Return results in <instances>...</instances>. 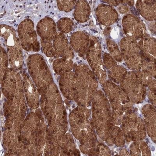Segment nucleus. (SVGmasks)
Here are the masks:
<instances>
[{
  "instance_id": "nucleus-3",
  "label": "nucleus",
  "mask_w": 156,
  "mask_h": 156,
  "mask_svg": "<svg viewBox=\"0 0 156 156\" xmlns=\"http://www.w3.org/2000/svg\"><path fill=\"white\" fill-rule=\"evenodd\" d=\"M76 92L80 94H93L97 90L98 83L92 71L87 65H80L75 73Z\"/></svg>"
},
{
  "instance_id": "nucleus-21",
  "label": "nucleus",
  "mask_w": 156,
  "mask_h": 156,
  "mask_svg": "<svg viewBox=\"0 0 156 156\" xmlns=\"http://www.w3.org/2000/svg\"><path fill=\"white\" fill-rule=\"evenodd\" d=\"M142 58V70L155 77L156 59L154 58Z\"/></svg>"
},
{
  "instance_id": "nucleus-31",
  "label": "nucleus",
  "mask_w": 156,
  "mask_h": 156,
  "mask_svg": "<svg viewBox=\"0 0 156 156\" xmlns=\"http://www.w3.org/2000/svg\"><path fill=\"white\" fill-rule=\"evenodd\" d=\"M149 88L151 90H156V81L153 80L149 85Z\"/></svg>"
},
{
  "instance_id": "nucleus-30",
  "label": "nucleus",
  "mask_w": 156,
  "mask_h": 156,
  "mask_svg": "<svg viewBox=\"0 0 156 156\" xmlns=\"http://www.w3.org/2000/svg\"><path fill=\"white\" fill-rule=\"evenodd\" d=\"M118 10L122 13H126L129 11V8L125 5H122L118 8Z\"/></svg>"
},
{
  "instance_id": "nucleus-24",
  "label": "nucleus",
  "mask_w": 156,
  "mask_h": 156,
  "mask_svg": "<svg viewBox=\"0 0 156 156\" xmlns=\"http://www.w3.org/2000/svg\"><path fill=\"white\" fill-rule=\"evenodd\" d=\"M52 41L41 39V46L43 52L49 58H52L55 55V50Z\"/></svg>"
},
{
  "instance_id": "nucleus-18",
  "label": "nucleus",
  "mask_w": 156,
  "mask_h": 156,
  "mask_svg": "<svg viewBox=\"0 0 156 156\" xmlns=\"http://www.w3.org/2000/svg\"><path fill=\"white\" fill-rule=\"evenodd\" d=\"M73 66V62L71 60L58 58L53 62V68L55 72L58 75L70 72Z\"/></svg>"
},
{
  "instance_id": "nucleus-1",
  "label": "nucleus",
  "mask_w": 156,
  "mask_h": 156,
  "mask_svg": "<svg viewBox=\"0 0 156 156\" xmlns=\"http://www.w3.org/2000/svg\"><path fill=\"white\" fill-rule=\"evenodd\" d=\"M27 65L29 73L37 87L43 89L51 84L52 77L44 57L36 54L29 56Z\"/></svg>"
},
{
  "instance_id": "nucleus-29",
  "label": "nucleus",
  "mask_w": 156,
  "mask_h": 156,
  "mask_svg": "<svg viewBox=\"0 0 156 156\" xmlns=\"http://www.w3.org/2000/svg\"><path fill=\"white\" fill-rule=\"evenodd\" d=\"M103 2L107 3L111 6H117L123 3V1H104Z\"/></svg>"
},
{
  "instance_id": "nucleus-8",
  "label": "nucleus",
  "mask_w": 156,
  "mask_h": 156,
  "mask_svg": "<svg viewBox=\"0 0 156 156\" xmlns=\"http://www.w3.org/2000/svg\"><path fill=\"white\" fill-rule=\"evenodd\" d=\"M96 15L99 22L104 26H108L116 22L118 15L116 10L111 5L100 4L96 10Z\"/></svg>"
},
{
  "instance_id": "nucleus-15",
  "label": "nucleus",
  "mask_w": 156,
  "mask_h": 156,
  "mask_svg": "<svg viewBox=\"0 0 156 156\" xmlns=\"http://www.w3.org/2000/svg\"><path fill=\"white\" fill-rule=\"evenodd\" d=\"M90 5L87 1L81 0L76 1L74 17L77 22L81 23L87 22L90 17Z\"/></svg>"
},
{
  "instance_id": "nucleus-26",
  "label": "nucleus",
  "mask_w": 156,
  "mask_h": 156,
  "mask_svg": "<svg viewBox=\"0 0 156 156\" xmlns=\"http://www.w3.org/2000/svg\"><path fill=\"white\" fill-rule=\"evenodd\" d=\"M76 1H57V5L59 10L66 12H71L74 7Z\"/></svg>"
},
{
  "instance_id": "nucleus-16",
  "label": "nucleus",
  "mask_w": 156,
  "mask_h": 156,
  "mask_svg": "<svg viewBox=\"0 0 156 156\" xmlns=\"http://www.w3.org/2000/svg\"><path fill=\"white\" fill-rule=\"evenodd\" d=\"M139 50L142 52L150 54L156 57V40L152 37H146L139 41Z\"/></svg>"
},
{
  "instance_id": "nucleus-7",
  "label": "nucleus",
  "mask_w": 156,
  "mask_h": 156,
  "mask_svg": "<svg viewBox=\"0 0 156 156\" xmlns=\"http://www.w3.org/2000/svg\"><path fill=\"white\" fill-rule=\"evenodd\" d=\"M120 86L123 91L130 95H142L145 90L133 72L126 74L120 82Z\"/></svg>"
},
{
  "instance_id": "nucleus-27",
  "label": "nucleus",
  "mask_w": 156,
  "mask_h": 156,
  "mask_svg": "<svg viewBox=\"0 0 156 156\" xmlns=\"http://www.w3.org/2000/svg\"><path fill=\"white\" fill-rule=\"evenodd\" d=\"M135 73L139 81L143 86L149 85L153 80L151 76L143 70L136 71Z\"/></svg>"
},
{
  "instance_id": "nucleus-12",
  "label": "nucleus",
  "mask_w": 156,
  "mask_h": 156,
  "mask_svg": "<svg viewBox=\"0 0 156 156\" xmlns=\"http://www.w3.org/2000/svg\"><path fill=\"white\" fill-rule=\"evenodd\" d=\"M136 8L139 13L146 20H156V1H137Z\"/></svg>"
},
{
  "instance_id": "nucleus-11",
  "label": "nucleus",
  "mask_w": 156,
  "mask_h": 156,
  "mask_svg": "<svg viewBox=\"0 0 156 156\" xmlns=\"http://www.w3.org/2000/svg\"><path fill=\"white\" fill-rule=\"evenodd\" d=\"M37 28V34L41 39L53 41L57 34L56 25L50 17H45L40 20Z\"/></svg>"
},
{
  "instance_id": "nucleus-14",
  "label": "nucleus",
  "mask_w": 156,
  "mask_h": 156,
  "mask_svg": "<svg viewBox=\"0 0 156 156\" xmlns=\"http://www.w3.org/2000/svg\"><path fill=\"white\" fill-rule=\"evenodd\" d=\"M120 47L122 58L124 59L140 53L137 42L128 37H124L121 40L120 42Z\"/></svg>"
},
{
  "instance_id": "nucleus-28",
  "label": "nucleus",
  "mask_w": 156,
  "mask_h": 156,
  "mask_svg": "<svg viewBox=\"0 0 156 156\" xmlns=\"http://www.w3.org/2000/svg\"><path fill=\"white\" fill-rule=\"evenodd\" d=\"M103 58L104 67L107 69H111L113 67L116 66V61L110 54L105 53Z\"/></svg>"
},
{
  "instance_id": "nucleus-5",
  "label": "nucleus",
  "mask_w": 156,
  "mask_h": 156,
  "mask_svg": "<svg viewBox=\"0 0 156 156\" xmlns=\"http://www.w3.org/2000/svg\"><path fill=\"white\" fill-rule=\"evenodd\" d=\"M124 32L127 37L136 40L147 37V34L144 23L134 15H126L122 20Z\"/></svg>"
},
{
  "instance_id": "nucleus-10",
  "label": "nucleus",
  "mask_w": 156,
  "mask_h": 156,
  "mask_svg": "<svg viewBox=\"0 0 156 156\" xmlns=\"http://www.w3.org/2000/svg\"><path fill=\"white\" fill-rule=\"evenodd\" d=\"M1 37L3 38L7 50L22 51L19 37L13 27L6 25H1Z\"/></svg>"
},
{
  "instance_id": "nucleus-22",
  "label": "nucleus",
  "mask_w": 156,
  "mask_h": 156,
  "mask_svg": "<svg viewBox=\"0 0 156 156\" xmlns=\"http://www.w3.org/2000/svg\"><path fill=\"white\" fill-rule=\"evenodd\" d=\"M106 44L107 49L110 55L112 57L115 61L121 62L122 60V57L119 48L116 43L112 40H107Z\"/></svg>"
},
{
  "instance_id": "nucleus-25",
  "label": "nucleus",
  "mask_w": 156,
  "mask_h": 156,
  "mask_svg": "<svg viewBox=\"0 0 156 156\" xmlns=\"http://www.w3.org/2000/svg\"><path fill=\"white\" fill-rule=\"evenodd\" d=\"M0 61H1V80H2L3 77L7 68L8 66V54L5 49L1 46V56H0Z\"/></svg>"
},
{
  "instance_id": "nucleus-9",
  "label": "nucleus",
  "mask_w": 156,
  "mask_h": 156,
  "mask_svg": "<svg viewBox=\"0 0 156 156\" xmlns=\"http://www.w3.org/2000/svg\"><path fill=\"white\" fill-rule=\"evenodd\" d=\"M90 38L84 32H75L71 36L70 43L72 48L79 56L83 57L86 55L89 46Z\"/></svg>"
},
{
  "instance_id": "nucleus-32",
  "label": "nucleus",
  "mask_w": 156,
  "mask_h": 156,
  "mask_svg": "<svg viewBox=\"0 0 156 156\" xmlns=\"http://www.w3.org/2000/svg\"><path fill=\"white\" fill-rule=\"evenodd\" d=\"M135 1H123V3H126L129 6H132L134 5Z\"/></svg>"
},
{
  "instance_id": "nucleus-2",
  "label": "nucleus",
  "mask_w": 156,
  "mask_h": 156,
  "mask_svg": "<svg viewBox=\"0 0 156 156\" xmlns=\"http://www.w3.org/2000/svg\"><path fill=\"white\" fill-rule=\"evenodd\" d=\"M101 49L100 42L96 37H90V46L86 54V58L93 73L101 83L107 77L106 72L101 60Z\"/></svg>"
},
{
  "instance_id": "nucleus-13",
  "label": "nucleus",
  "mask_w": 156,
  "mask_h": 156,
  "mask_svg": "<svg viewBox=\"0 0 156 156\" xmlns=\"http://www.w3.org/2000/svg\"><path fill=\"white\" fill-rule=\"evenodd\" d=\"M60 86L61 90L65 94H75L76 91L75 74L70 72L62 75L60 80Z\"/></svg>"
},
{
  "instance_id": "nucleus-17",
  "label": "nucleus",
  "mask_w": 156,
  "mask_h": 156,
  "mask_svg": "<svg viewBox=\"0 0 156 156\" xmlns=\"http://www.w3.org/2000/svg\"><path fill=\"white\" fill-rule=\"evenodd\" d=\"M8 60L12 69L19 70L23 66V61L22 51L7 50Z\"/></svg>"
},
{
  "instance_id": "nucleus-20",
  "label": "nucleus",
  "mask_w": 156,
  "mask_h": 156,
  "mask_svg": "<svg viewBox=\"0 0 156 156\" xmlns=\"http://www.w3.org/2000/svg\"><path fill=\"white\" fill-rule=\"evenodd\" d=\"M124 59L129 69L136 71L141 69L142 58L140 54H134Z\"/></svg>"
},
{
  "instance_id": "nucleus-23",
  "label": "nucleus",
  "mask_w": 156,
  "mask_h": 156,
  "mask_svg": "<svg viewBox=\"0 0 156 156\" xmlns=\"http://www.w3.org/2000/svg\"><path fill=\"white\" fill-rule=\"evenodd\" d=\"M74 26V23L70 19L62 18L57 23V27L61 33H68L72 31Z\"/></svg>"
},
{
  "instance_id": "nucleus-19",
  "label": "nucleus",
  "mask_w": 156,
  "mask_h": 156,
  "mask_svg": "<svg viewBox=\"0 0 156 156\" xmlns=\"http://www.w3.org/2000/svg\"><path fill=\"white\" fill-rule=\"evenodd\" d=\"M127 73L125 68L120 66H115L108 71V77L115 83H119Z\"/></svg>"
},
{
  "instance_id": "nucleus-4",
  "label": "nucleus",
  "mask_w": 156,
  "mask_h": 156,
  "mask_svg": "<svg viewBox=\"0 0 156 156\" xmlns=\"http://www.w3.org/2000/svg\"><path fill=\"white\" fill-rule=\"evenodd\" d=\"M18 35L22 48L26 51L38 52L40 50L34 23L31 20L26 19L21 22L18 29Z\"/></svg>"
},
{
  "instance_id": "nucleus-6",
  "label": "nucleus",
  "mask_w": 156,
  "mask_h": 156,
  "mask_svg": "<svg viewBox=\"0 0 156 156\" xmlns=\"http://www.w3.org/2000/svg\"><path fill=\"white\" fill-rule=\"evenodd\" d=\"M53 42L55 58H63L71 60L73 59L74 54L73 48L65 34L61 33H57Z\"/></svg>"
}]
</instances>
